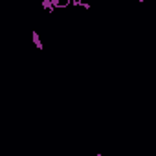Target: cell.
<instances>
[{"mask_svg":"<svg viewBox=\"0 0 156 156\" xmlns=\"http://www.w3.org/2000/svg\"><path fill=\"white\" fill-rule=\"evenodd\" d=\"M31 39H33V44H35V48L39 50V51H42L44 50V44H42V41H41V37H39V31H31Z\"/></svg>","mask_w":156,"mask_h":156,"instance_id":"obj_1","label":"cell"},{"mask_svg":"<svg viewBox=\"0 0 156 156\" xmlns=\"http://www.w3.org/2000/svg\"><path fill=\"white\" fill-rule=\"evenodd\" d=\"M41 6H42V8H44V9H46L50 15L55 11V8H53V2H51V0H42V2H41Z\"/></svg>","mask_w":156,"mask_h":156,"instance_id":"obj_2","label":"cell"}]
</instances>
